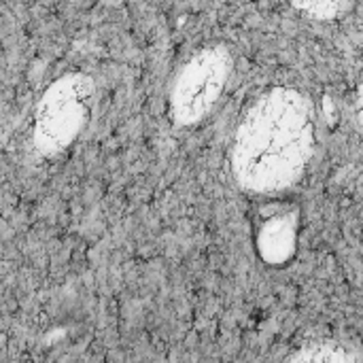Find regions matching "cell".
Listing matches in <instances>:
<instances>
[{
    "mask_svg": "<svg viewBox=\"0 0 363 363\" xmlns=\"http://www.w3.org/2000/svg\"><path fill=\"white\" fill-rule=\"evenodd\" d=\"M287 363H357L353 353L338 342H315L298 353H294Z\"/></svg>",
    "mask_w": 363,
    "mask_h": 363,
    "instance_id": "5b68a950",
    "label": "cell"
},
{
    "mask_svg": "<svg viewBox=\"0 0 363 363\" xmlns=\"http://www.w3.org/2000/svg\"><path fill=\"white\" fill-rule=\"evenodd\" d=\"M94 100V81L81 72L57 79L40 98L34 143L38 149L53 153L68 147L87 121Z\"/></svg>",
    "mask_w": 363,
    "mask_h": 363,
    "instance_id": "7a4b0ae2",
    "label": "cell"
},
{
    "mask_svg": "<svg viewBox=\"0 0 363 363\" xmlns=\"http://www.w3.org/2000/svg\"><path fill=\"white\" fill-rule=\"evenodd\" d=\"M232 72V55L215 45L191 55L179 70L170 91V113L179 125L198 123L219 100Z\"/></svg>",
    "mask_w": 363,
    "mask_h": 363,
    "instance_id": "3957f363",
    "label": "cell"
},
{
    "mask_svg": "<svg viewBox=\"0 0 363 363\" xmlns=\"http://www.w3.org/2000/svg\"><path fill=\"white\" fill-rule=\"evenodd\" d=\"M294 217H279L272 219L264 225L262 232V249H264V257L279 262L283 257L289 255L291 247H294Z\"/></svg>",
    "mask_w": 363,
    "mask_h": 363,
    "instance_id": "277c9868",
    "label": "cell"
},
{
    "mask_svg": "<svg viewBox=\"0 0 363 363\" xmlns=\"http://www.w3.org/2000/svg\"><path fill=\"white\" fill-rule=\"evenodd\" d=\"M315 113L304 94L274 87L245 113L232 149L236 181L255 194H274L294 185L313 153Z\"/></svg>",
    "mask_w": 363,
    "mask_h": 363,
    "instance_id": "6da1fadb",
    "label": "cell"
}]
</instances>
